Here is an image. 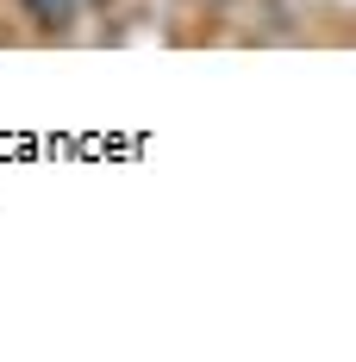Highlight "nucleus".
I'll list each match as a JSON object with an SVG mask.
<instances>
[{
    "instance_id": "1",
    "label": "nucleus",
    "mask_w": 356,
    "mask_h": 362,
    "mask_svg": "<svg viewBox=\"0 0 356 362\" xmlns=\"http://www.w3.org/2000/svg\"><path fill=\"white\" fill-rule=\"evenodd\" d=\"M25 6H32V19H38V25H69L81 0H25Z\"/></svg>"
}]
</instances>
